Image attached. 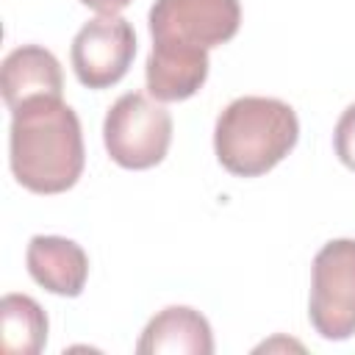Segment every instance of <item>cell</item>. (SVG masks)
Instances as JSON below:
<instances>
[{"mask_svg":"<svg viewBox=\"0 0 355 355\" xmlns=\"http://www.w3.org/2000/svg\"><path fill=\"white\" fill-rule=\"evenodd\" d=\"M8 161L19 186L33 194H61L83 172L78 114L61 97H36L11 111Z\"/></svg>","mask_w":355,"mask_h":355,"instance_id":"6da1fadb","label":"cell"},{"mask_svg":"<svg viewBox=\"0 0 355 355\" xmlns=\"http://www.w3.org/2000/svg\"><path fill=\"white\" fill-rule=\"evenodd\" d=\"M300 119L277 97H239L216 119L214 150L236 178H258L275 169L297 144Z\"/></svg>","mask_w":355,"mask_h":355,"instance_id":"7a4b0ae2","label":"cell"},{"mask_svg":"<svg viewBox=\"0 0 355 355\" xmlns=\"http://www.w3.org/2000/svg\"><path fill=\"white\" fill-rule=\"evenodd\" d=\"M103 141L122 169H150L164 161L172 144V116L141 92H128L108 108Z\"/></svg>","mask_w":355,"mask_h":355,"instance_id":"3957f363","label":"cell"},{"mask_svg":"<svg viewBox=\"0 0 355 355\" xmlns=\"http://www.w3.org/2000/svg\"><path fill=\"white\" fill-rule=\"evenodd\" d=\"M308 319L327 341L355 336V239H333L316 252Z\"/></svg>","mask_w":355,"mask_h":355,"instance_id":"277c9868","label":"cell"},{"mask_svg":"<svg viewBox=\"0 0 355 355\" xmlns=\"http://www.w3.org/2000/svg\"><path fill=\"white\" fill-rule=\"evenodd\" d=\"M239 25V0H155L150 8L153 44L211 50L230 42Z\"/></svg>","mask_w":355,"mask_h":355,"instance_id":"5b68a950","label":"cell"},{"mask_svg":"<svg viewBox=\"0 0 355 355\" xmlns=\"http://www.w3.org/2000/svg\"><path fill=\"white\" fill-rule=\"evenodd\" d=\"M136 55V33L119 14L89 19L72 39V69L86 89H108L119 83Z\"/></svg>","mask_w":355,"mask_h":355,"instance_id":"8992f818","label":"cell"},{"mask_svg":"<svg viewBox=\"0 0 355 355\" xmlns=\"http://www.w3.org/2000/svg\"><path fill=\"white\" fill-rule=\"evenodd\" d=\"M25 263L31 277L58 297H78L89 277V258L83 247L64 236H33Z\"/></svg>","mask_w":355,"mask_h":355,"instance_id":"52a82bcc","label":"cell"},{"mask_svg":"<svg viewBox=\"0 0 355 355\" xmlns=\"http://www.w3.org/2000/svg\"><path fill=\"white\" fill-rule=\"evenodd\" d=\"M144 75H147V92L158 103L189 100L202 89L208 78V50L153 44Z\"/></svg>","mask_w":355,"mask_h":355,"instance_id":"ba28073f","label":"cell"},{"mask_svg":"<svg viewBox=\"0 0 355 355\" xmlns=\"http://www.w3.org/2000/svg\"><path fill=\"white\" fill-rule=\"evenodd\" d=\"M3 100L14 111L36 97H61L64 75L58 58L39 47L22 44L3 58Z\"/></svg>","mask_w":355,"mask_h":355,"instance_id":"9c48e42d","label":"cell"},{"mask_svg":"<svg viewBox=\"0 0 355 355\" xmlns=\"http://www.w3.org/2000/svg\"><path fill=\"white\" fill-rule=\"evenodd\" d=\"M139 355H211L214 352V336L208 319L189 308V305H169L161 313H155L139 344Z\"/></svg>","mask_w":355,"mask_h":355,"instance_id":"30bf717a","label":"cell"},{"mask_svg":"<svg viewBox=\"0 0 355 355\" xmlns=\"http://www.w3.org/2000/svg\"><path fill=\"white\" fill-rule=\"evenodd\" d=\"M47 344V316L28 294L0 300V347L6 355H39Z\"/></svg>","mask_w":355,"mask_h":355,"instance_id":"8fae6325","label":"cell"},{"mask_svg":"<svg viewBox=\"0 0 355 355\" xmlns=\"http://www.w3.org/2000/svg\"><path fill=\"white\" fill-rule=\"evenodd\" d=\"M333 147L338 161L355 172V103L344 108V114L336 122V133H333Z\"/></svg>","mask_w":355,"mask_h":355,"instance_id":"7c38bea8","label":"cell"},{"mask_svg":"<svg viewBox=\"0 0 355 355\" xmlns=\"http://www.w3.org/2000/svg\"><path fill=\"white\" fill-rule=\"evenodd\" d=\"M83 6H89L92 11H97V14H119L122 8H128L133 0H80Z\"/></svg>","mask_w":355,"mask_h":355,"instance_id":"4fadbf2b","label":"cell"}]
</instances>
